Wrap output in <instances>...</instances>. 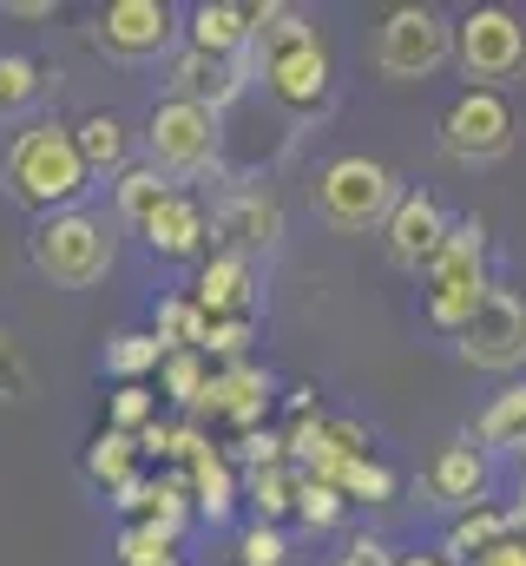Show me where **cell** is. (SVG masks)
Instances as JSON below:
<instances>
[{"mask_svg":"<svg viewBox=\"0 0 526 566\" xmlns=\"http://www.w3.org/2000/svg\"><path fill=\"white\" fill-rule=\"evenodd\" d=\"M257 7V0H251ZM251 66H257L263 99L290 119H316L336 99V66H329V40L316 33L309 13L296 7H257V40H251Z\"/></svg>","mask_w":526,"mask_h":566,"instance_id":"1","label":"cell"},{"mask_svg":"<svg viewBox=\"0 0 526 566\" xmlns=\"http://www.w3.org/2000/svg\"><path fill=\"white\" fill-rule=\"evenodd\" d=\"M0 191L13 205H27L33 218H53V211H73L86 191H93V171L73 145V126L60 119H33L20 126L7 158H0Z\"/></svg>","mask_w":526,"mask_h":566,"instance_id":"2","label":"cell"},{"mask_svg":"<svg viewBox=\"0 0 526 566\" xmlns=\"http://www.w3.org/2000/svg\"><path fill=\"white\" fill-rule=\"evenodd\" d=\"M27 251H33V271L46 283H60V290H93V283H106V271H113L119 238H113L106 218H93L86 205H73V211L40 218L33 238H27Z\"/></svg>","mask_w":526,"mask_h":566,"instance_id":"3","label":"cell"},{"mask_svg":"<svg viewBox=\"0 0 526 566\" xmlns=\"http://www.w3.org/2000/svg\"><path fill=\"white\" fill-rule=\"evenodd\" d=\"M394 205H401V178L369 151H343V158H329L316 171V218L329 231H349V238L356 231H382Z\"/></svg>","mask_w":526,"mask_h":566,"instance_id":"4","label":"cell"},{"mask_svg":"<svg viewBox=\"0 0 526 566\" xmlns=\"http://www.w3.org/2000/svg\"><path fill=\"white\" fill-rule=\"evenodd\" d=\"M487 224L481 218H461V224H448V244H441V258H434V271H428V323L441 329V336H461L467 323H474V310H481V296L494 290L487 283Z\"/></svg>","mask_w":526,"mask_h":566,"instance_id":"5","label":"cell"},{"mask_svg":"<svg viewBox=\"0 0 526 566\" xmlns=\"http://www.w3.org/2000/svg\"><path fill=\"white\" fill-rule=\"evenodd\" d=\"M224 158V119L191 99H158L145 113V165L165 178H204Z\"/></svg>","mask_w":526,"mask_h":566,"instance_id":"6","label":"cell"},{"mask_svg":"<svg viewBox=\"0 0 526 566\" xmlns=\"http://www.w3.org/2000/svg\"><path fill=\"white\" fill-rule=\"evenodd\" d=\"M454 66L467 73V86L501 93L526 73V20L514 7H474L454 20Z\"/></svg>","mask_w":526,"mask_h":566,"instance_id":"7","label":"cell"},{"mask_svg":"<svg viewBox=\"0 0 526 566\" xmlns=\"http://www.w3.org/2000/svg\"><path fill=\"white\" fill-rule=\"evenodd\" d=\"M454 60V27L434 7H394L376 33V73L382 80H428Z\"/></svg>","mask_w":526,"mask_h":566,"instance_id":"8","label":"cell"},{"mask_svg":"<svg viewBox=\"0 0 526 566\" xmlns=\"http://www.w3.org/2000/svg\"><path fill=\"white\" fill-rule=\"evenodd\" d=\"M454 349H461V363L481 369V376H514V369H526V296L507 290V283H494V290L481 296L474 323L454 336Z\"/></svg>","mask_w":526,"mask_h":566,"instance_id":"9","label":"cell"},{"mask_svg":"<svg viewBox=\"0 0 526 566\" xmlns=\"http://www.w3.org/2000/svg\"><path fill=\"white\" fill-rule=\"evenodd\" d=\"M514 133H520V119H514L507 93L467 86V93L441 113V151H448L454 165H494V158H507V151H514Z\"/></svg>","mask_w":526,"mask_h":566,"instance_id":"10","label":"cell"},{"mask_svg":"<svg viewBox=\"0 0 526 566\" xmlns=\"http://www.w3.org/2000/svg\"><path fill=\"white\" fill-rule=\"evenodd\" d=\"M171 40H178V13L165 0H113L93 20V46L106 60H126V66L171 53Z\"/></svg>","mask_w":526,"mask_h":566,"instance_id":"11","label":"cell"},{"mask_svg":"<svg viewBox=\"0 0 526 566\" xmlns=\"http://www.w3.org/2000/svg\"><path fill=\"white\" fill-rule=\"evenodd\" d=\"M448 211L428 198V191H401V205L389 211V224H382V251H389L394 271H408V277H428L434 271V258H441V244H448Z\"/></svg>","mask_w":526,"mask_h":566,"instance_id":"12","label":"cell"},{"mask_svg":"<svg viewBox=\"0 0 526 566\" xmlns=\"http://www.w3.org/2000/svg\"><path fill=\"white\" fill-rule=\"evenodd\" d=\"M251 80H257L251 60H211L198 46H178V60H171V99H191V106H204L218 119H224V106L244 99Z\"/></svg>","mask_w":526,"mask_h":566,"instance_id":"13","label":"cell"},{"mask_svg":"<svg viewBox=\"0 0 526 566\" xmlns=\"http://www.w3.org/2000/svg\"><path fill=\"white\" fill-rule=\"evenodd\" d=\"M270 402H276L270 369H257V363H224V369H211V389H204L198 416L231 422V428H244V434H251V428L270 416Z\"/></svg>","mask_w":526,"mask_h":566,"instance_id":"14","label":"cell"},{"mask_svg":"<svg viewBox=\"0 0 526 566\" xmlns=\"http://www.w3.org/2000/svg\"><path fill=\"white\" fill-rule=\"evenodd\" d=\"M283 448L303 461V474L329 481L343 461H362V454H369V434L356 422H343V416H323V409H316V416H303V422L283 434Z\"/></svg>","mask_w":526,"mask_h":566,"instance_id":"15","label":"cell"},{"mask_svg":"<svg viewBox=\"0 0 526 566\" xmlns=\"http://www.w3.org/2000/svg\"><path fill=\"white\" fill-rule=\"evenodd\" d=\"M487 448L474 441V434H454L434 461H428V494L441 501V507H454V514H467V507H481L487 501Z\"/></svg>","mask_w":526,"mask_h":566,"instance_id":"16","label":"cell"},{"mask_svg":"<svg viewBox=\"0 0 526 566\" xmlns=\"http://www.w3.org/2000/svg\"><path fill=\"white\" fill-rule=\"evenodd\" d=\"M251 40H257L251 0H204L185 13V46H198L211 60H251Z\"/></svg>","mask_w":526,"mask_h":566,"instance_id":"17","label":"cell"},{"mask_svg":"<svg viewBox=\"0 0 526 566\" xmlns=\"http://www.w3.org/2000/svg\"><path fill=\"white\" fill-rule=\"evenodd\" d=\"M211 231L224 238V251H238V258L257 264V251H276V238H283V211H276L270 191H231V198L218 205Z\"/></svg>","mask_w":526,"mask_h":566,"instance_id":"18","label":"cell"},{"mask_svg":"<svg viewBox=\"0 0 526 566\" xmlns=\"http://www.w3.org/2000/svg\"><path fill=\"white\" fill-rule=\"evenodd\" d=\"M191 303H198L211 323H231V316L251 323V303H257V264L238 258V251H218V258L198 271V283H191Z\"/></svg>","mask_w":526,"mask_h":566,"instance_id":"19","label":"cell"},{"mask_svg":"<svg viewBox=\"0 0 526 566\" xmlns=\"http://www.w3.org/2000/svg\"><path fill=\"white\" fill-rule=\"evenodd\" d=\"M204 231H211L204 205H198L191 191H171V198L158 205V218H151L138 238L151 244V258H198V251H204Z\"/></svg>","mask_w":526,"mask_h":566,"instance_id":"20","label":"cell"},{"mask_svg":"<svg viewBox=\"0 0 526 566\" xmlns=\"http://www.w3.org/2000/svg\"><path fill=\"white\" fill-rule=\"evenodd\" d=\"M514 534V507H494V501H481V507H467V514H454V527H448V541H441V554L454 566H474L487 547H501Z\"/></svg>","mask_w":526,"mask_h":566,"instance_id":"21","label":"cell"},{"mask_svg":"<svg viewBox=\"0 0 526 566\" xmlns=\"http://www.w3.org/2000/svg\"><path fill=\"white\" fill-rule=\"evenodd\" d=\"M73 145H80V158H86V171L99 178V171H126L132 165V133L119 113H86L80 126H73Z\"/></svg>","mask_w":526,"mask_h":566,"instance_id":"22","label":"cell"},{"mask_svg":"<svg viewBox=\"0 0 526 566\" xmlns=\"http://www.w3.org/2000/svg\"><path fill=\"white\" fill-rule=\"evenodd\" d=\"M86 481L106 488V494H126L132 481H138V441L119 434V428L93 434V448H86Z\"/></svg>","mask_w":526,"mask_h":566,"instance_id":"23","label":"cell"},{"mask_svg":"<svg viewBox=\"0 0 526 566\" xmlns=\"http://www.w3.org/2000/svg\"><path fill=\"white\" fill-rule=\"evenodd\" d=\"M171 191H178V185H171L165 171H151V165H126V171H119V185H113V198H119V224L145 231Z\"/></svg>","mask_w":526,"mask_h":566,"instance_id":"24","label":"cell"},{"mask_svg":"<svg viewBox=\"0 0 526 566\" xmlns=\"http://www.w3.org/2000/svg\"><path fill=\"white\" fill-rule=\"evenodd\" d=\"M474 441H481V448H520L526 454V382L501 389V396L487 402V416H481V428H474Z\"/></svg>","mask_w":526,"mask_h":566,"instance_id":"25","label":"cell"},{"mask_svg":"<svg viewBox=\"0 0 526 566\" xmlns=\"http://www.w3.org/2000/svg\"><path fill=\"white\" fill-rule=\"evenodd\" d=\"M204 329H211V316H204L191 296H165L158 316H151V336L165 343V356H178V349H204Z\"/></svg>","mask_w":526,"mask_h":566,"instance_id":"26","label":"cell"},{"mask_svg":"<svg viewBox=\"0 0 526 566\" xmlns=\"http://www.w3.org/2000/svg\"><path fill=\"white\" fill-rule=\"evenodd\" d=\"M191 501H198V514H211V521H224V514L238 507V481H231V461H224L218 448H204V454L191 461Z\"/></svg>","mask_w":526,"mask_h":566,"instance_id":"27","label":"cell"},{"mask_svg":"<svg viewBox=\"0 0 526 566\" xmlns=\"http://www.w3.org/2000/svg\"><path fill=\"white\" fill-rule=\"evenodd\" d=\"M46 93V66L33 53H0V119H20Z\"/></svg>","mask_w":526,"mask_h":566,"instance_id":"28","label":"cell"},{"mask_svg":"<svg viewBox=\"0 0 526 566\" xmlns=\"http://www.w3.org/2000/svg\"><path fill=\"white\" fill-rule=\"evenodd\" d=\"M106 369H113L119 382H138V376L165 369V343H158L151 329H126V336H113V343H106Z\"/></svg>","mask_w":526,"mask_h":566,"instance_id":"29","label":"cell"},{"mask_svg":"<svg viewBox=\"0 0 526 566\" xmlns=\"http://www.w3.org/2000/svg\"><path fill=\"white\" fill-rule=\"evenodd\" d=\"M296 474L303 468H257L251 474V507H257L263 527H276L283 514H296Z\"/></svg>","mask_w":526,"mask_h":566,"instance_id":"30","label":"cell"},{"mask_svg":"<svg viewBox=\"0 0 526 566\" xmlns=\"http://www.w3.org/2000/svg\"><path fill=\"white\" fill-rule=\"evenodd\" d=\"M329 488H336L343 501H394V474L376 461V454H362V461H343V468L329 474Z\"/></svg>","mask_w":526,"mask_h":566,"instance_id":"31","label":"cell"},{"mask_svg":"<svg viewBox=\"0 0 526 566\" xmlns=\"http://www.w3.org/2000/svg\"><path fill=\"white\" fill-rule=\"evenodd\" d=\"M158 382H165V396H171V402L198 409V402H204V389H211V369H204V356H198V349H178V356H165Z\"/></svg>","mask_w":526,"mask_h":566,"instance_id":"32","label":"cell"},{"mask_svg":"<svg viewBox=\"0 0 526 566\" xmlns=\"http://www.w3.org/2000/svg\"><path fill=\"white\" fill-rule=\"evenodd\" d=\"M296 514H303V527H316V534H329L343 514H349V501L329 488V481H316V474H296Z\"/></svg>","mask_w":526,"mask_h":566,"instance_id":"33","label":"cell"},{"mask_svg":"<svg viewBox=\"0 0 526 566\" xmlns=\"http://www.w3.org/2000/svg\"><path fill=\"white\" fill-rule=\"evenodd\" d=\"M119 566H185L178 560V541L158 534V527H126L119 534Z\"/></svg>","mask_w":526,"mask_h":566,"instance_id":"34","label":"cell"},{"mask_svg":"<svg viewBox=\"0 0 526 566\" xmlns=\"http://www.w3.org/2000/svg\"><path fill=\"white\" fill-rule=\"evenodd\" d=\"M158 422V402H151V389L145 382H119V396H113V428L119 434H138V428Z\"/></svg>","mask_w":526,"mask_h":566,"instance_id":"35","label":"cell"},{"mask_svg":"<svg viewBox=\"0 0 526 566\" xmlns=\"http://www.w3.org/2000/svg\"><path fill=\"white\" fill-rule=\"evenodd\" d=\"M283 560H290V547H283V534H276V527L251 521V527L238 534V566H283Z\"/></svg>","mask_w":526,"mask_h":566,"instance_id":"36","label":"cell"},{"mask_svg":"<svg viewBox=\"0 0 526 566\" xmlns=\"http://www.w3.org/2000/svg\"><path fill=\"white\" fill-rule=\"evenodd\" d=\"M244 349H251V323L231 316V323H211V329H204V349H198V356H204V363H211V356H218V363H244Z\"/></svg>","mask_w":526,"mask_h":566,"instance_id":"37","label":"cell"},{"mask_svg":"<svg viewBox=\"0 0 526 566\" xmlns=\"http://www.w3.org/2000/svg\"><path fill=\"white\" fill-rule=\"evenodd\" d=\"M238 448H244L251 474H257V468H283V454H290V448H283V434H263V428H251V434H244Z\"/></svg>","mask_w":526,"mask_h":566,"instance_id":"38","label":"cell"},{"mask_svg":"<svg viewBox=\"0 0 526 566\" xmlns=\"http://www.w3.org/2000/svg\"><path fill=\"white\" fill-rule=\"evenodd\" d=\"M27 396V363L13 349V336H0V402H20Z\"/></svg>","mask_w":526,"mask_h":566,"instance_id":"39","label":"cell"},{"mask_svg":"<svg viewBox=\"0 0 526 566\" xmlns=\"http://www.w3.org/2000/svg\"><path fill=\"white\" fill-rule=\"evenodd\" d=\"M343 566H394V554L376 541V534H356V541L343 547Z\"/></svg>","mask_w":526,"mask_h":566,"instance_id":"40","label":"cell"},{"mask_svg":"<svg viewBox=\"0 0 526 566\" xmlns=\"http://www.w3.org/2000/svg\"><path fill=\"white\" fill-rule=\"evenodd\" d=\"M474 566H526V534H507L501 547H487Z\"/></svg>","mask_w":526,"mask_h":566,"instance_id":"41","label":"cell"},{"mask_svg":"<svg viewBox=\"0 0 526 566\" xmlns=\"http://www.w3.org/2000/svg\"><path fill=\"white\" fill-rule=\"evenodd\" d=\"M171 434H178L171 422H151V428H138L132 441H138V454H171Z\"/></svg>","mask_w":526,"mask_h":566,"instance_id":"42","label":"cell"},{"mask_svg":"<svg viewBox=\"0 0 526 566\" xmlns=\"http://www.w3.org/2000/svg\"><path fill=\"white\" fill-rule=\"evenodd\" d=\"M7 13H13V20H46V13H53V0H20V7H7Z\"/></svg>","mask_w":526,"mask_h":566,"instance_id":"43","label":"cell"},{"mask_svg":"<svg viewBox=\"0 0 526 566\" xmlns=\"http://www.w3.org/2000/svg\"><path fill=\"white\" fill-rule=\"evenodd\" d=\"M394 566H454V560L434 547V554H394Z\"/></svg>","mask_w":526,"mask_h":566,"instance_id":"44","label":"cell"},{"mask_svg":"<svg viewBox=\"0 0 526 566\" xmlns=\"http://www.w3.org/2000/svg\"><path fill=\"white\" fill-rule=\"evenodd\" d=\"M514 534H526V481H520V501H514Z\"/></svg>","mask_w":526,"mask_h":566,"instance_id":"45","label":"cell"},{"mask_svg":"<svg viewBox=\"0 0 526 566\" xmlns=\"http://www.w3.org/2000/svg\"><path fill=\"white\" fill-rule=\"evenodd\" d=\"M0 336H7V329H0Z\"/></svg>","mask_w":526,"mask_h":566,"instance_id":"46","label":"cell"}]
</instances>
